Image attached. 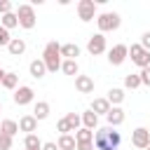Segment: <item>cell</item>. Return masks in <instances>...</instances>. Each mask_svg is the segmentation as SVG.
Returning a JSON list of instances; mask_svg holds the SVG:
<instances>
[{
  "label": "cell",
  "mask_w": 150,
  "mask_h": 150,
  "mask_svg": "<svg viewBox=\"0 0 150 150\" xmlns=\"http://www.w3.org/2000/svg\"><path fill=\"white\" fill-rule=\"evenodd\" d=\"M120 143H122V136H120V131H115L112 127L98 129L96 136H94V148H96V150H117Z\"/></svg>",
  "instance_id": "cell-1"
},
{
  "label": "cell",
  "mask_w": 150,
  "mask_h": 150,
  "mask_svg": "<svg viewBox=\"0 0 150 150\" xmlns=\"http://www.w3.org/2000/svg\"><path fill=\"white\" fill-rule=\"evenodd\" d=\"M42 63L47 68V73H56L61 70V45L59 42H47L45 45V52H42Z\"/></svg>",
  "instance_id": "cell-2"
},
{
  "label": "cell",
  "mask_w": 150,
  "mask_h": 150,
  "mask_svg": "<svg viewBox=\"0 0 150 150\" xmlns=\"http://www.w3.org/2000/svg\"><path fill=\"white\" fill-rule=\"evenodd\" d=\"M122 23L120 14L117 12H103L96 16V26H98V33H110V30H117Z\"/></svg>",
  "instance_id": "cell-3"
},
{
  "label": "cell",
  "mask_w": 150,
  "mask_h": 150,
  "mask_svg": "<svg viewBox=\"0 0 150 150\" xmlns=\"http://www.w3.org/2000/svg\"><path fill=\"white\" fill-rule=\"evenodd\" d=\"M16 19H19V26L21 28H26V30L35 28V9H33V5H19Z\"/></svg>",
  "instance_id": "cell-4"
},
{
  "label": "cell",
  "mask_w": 150,
  "mask_h": 150,
  "mask_svg": "<svg viewBox=\"0 0 150 150\" xmlns=\"http://www.w3.org/2000/svg\"><path fill=\"white\" fill-rule=\"evenodd\" d=\"M129 59H131L141 70L150 66V52H145L141 45H131V47H129Z\"/></svg>",
  "instance_id": "cell-5"
},
{
  "label": "cell",
  "mask_w": 150,
  "mask_h": 150,
  "mask_svg": "<svg viewBox=\"0 0 150 150\" xmlns=\"http://www.w3.org/2000/svg\"><path fill=\"white\" fill-rule=\"evenodd\" d=\"M14 103L16 105H28V103H33V98H35V91H33V87H28V84H21V87H16L14 89Z\"/></svg>",
  "instance_id": "cell-6"
},
{
  "label": "cell",
  "mask_w": 150,
  "mask_h": 150,
  "mask_svg": "<svg viewBox=\"0 0 150 150\" xmlns=\"http://www.w3.org/2000/svg\"><path fill=\"white\" fill-rule=\"evenodd\" d=\"M105 35L103 33H96V35H91L89 40H87V52L91 54V56H98V54H103L105 52Z\"/></svg>",
  "instance_id": "cell-7"
},
{
  "label": "cell",
  "mask_w": 150,
  "mask_h": 150,
  "mask_svg": "<svg viewBox=\"0 0 150 150\" xmlns=\"http://www.w3.org/2000/svg\"><path fill=\"white\" fill-rule=\"evenodd\" d=\"M129 56V47L127 45H115L112 49H108V61L110 66H122Z\"/></svg>",
  "instance_id": "cell-8"
},
{
  "label": "cell",
  "mask_w": 150,
  "mask_h": 150,
  "mask_svg": "<svg viewBox=\"0 0 150 150\" xmlns=\"http://www.w3.org/2000/svg\"><path fill=\"white\" fill-rule=\"evenodd\" d=\"M131 145H134V148L145 150V148L150 145V129H145V127L134 129V131H131Z\"/></svg>",
  "instance_id": "cell-9"
},
{
  "label": "cell",
  "mask_w": 150,
  "mask_h": 150,
  "mask_svg": "<svg viewBox=\"0 0 150 150\" xmlns=\"http://www.w3.org/2000/svg\"><path fill=\"white\" fill-rule=\"evenodd\" d=\"M77 16H80L82 21L96 19V2H94V0H80V2H77Z\"/></svg>",
  "instance_id": "cell-10"
},
{
  "label": "cell",
  "mask_w": 150,
  "mask_h": 150,
  "mask_svg": "<svg viewBox=\"0 0 150 150\" xmlns=\"http://www.w3.org/2000/svg\"><path fill=\"white\" fill-rule=\"evenodd\" d=\"M105 120H108V127H120L122 122H124V110L120 108V105H112L110 110H108V115H105Z\"/></svg>",
  "instance_id": "cell-11"
},
{
  "label": "cell",
  "mask_w": 150,
  "mask_h": 150,
  "mask_svg": "<svg viewBox=\"0 0 150 150\" xmlns=\"http://www.w3.org/2000/svg\"><path fill=\"white\" fill-rule=\"evenodd\" d=\"M75 89H77L80 94H91V91H94V80H91L89 75H77V77H75Z\"/></svg>",
  "instance_id": "cell-12"
},
{
  "label": "cell",
  "mask_w": 150,
  "mask_h": 150,
  "mask_svg": "<svg viewBox=\"0 0 150 150\" xmlns=\"http://www.w3.org/2000/svg\"><path fill=\"white\" fill-rule=\"evenodd\" d=\"M35 129H38V120L33 115H23L19 120V131H26V136L28 134H35Z\"/></svg>",
  "instance_id": "cell-13"
},
{
  "label": "cell",
  "mask_w": 150,
  "mask_h": 150,
  "mask_svg": "<svg viewBox=\"0 0 150 150\" xmlns=\"http://www.w3.org/2000/svg\"><path fill=\"white\" fill-rule=\"evenodd\" d=\"M110 108H112V105L108 103V98H94L89 110H91L94 115H108V110H110Z\"/></svg>",
  "instance_id": "cell-14"
},
{
  "label": "cell",
  "mask_w": 150,
  "mask_h": 150,
  "mask_svg": "<svg viewBox=\"0 0 150 150\" xmlns=\"http://www.w3.org/2000/svg\"><path fill=\"white\" fill-rule=\"evenodd\" d=\"M7 49H9L12 56H21V54L26 52V40H21V38H12L9 45H7Z\"/></svg>",
  "instance_id": "cell-15"
},
{
  "label": "cell",
  "mask_w": 150,
  "mask_h": 150,
  "mask_svg": "<svg viewBox=\"0 0 150 150\" xmlns=\"http://www.w3.org/2000/svg\"><path fill=\"white\" fill-rule=\"evenodd\" d=\"M61 56L68 61H75V56H80V47L75 42H66V45H61Z\"/></svg>",
  "instance_id": "cell-16"
},
{
  "label": "cell",
  "mask_w": 150,
  "mask_h": 150,
  "mask_svg": "<svg viewBox=\"0 0 150 150\" xmlns=\"http://www.w3.org/2000/svg\"><path fill=\"white\" fill-rule=\"evenodd\" d=\"M28 70H30V75H33L35 80H42V77L47 75V68H45V63H42V59H35V61H30V66H28Z\"/></svg>",
  "instance_id": "cell-17"
},
{
  "label": "cell",
  "mask_w": 150,
  "mask_h": 150,
  "mask_svg": "<svg viewBox=\"0 0 150 150\" xmlns=\"http://www.w3.org/2000/svg\"><path fill=\"white\" fill-rule=\"evenodd\" d=\"M80 120H82V127H84V129H89V131H94V129L98 127V115H94L91 110L82 112V115H80Z\"/></svg>",
  "instance_id": "cell-18"
},
{
  "label": "cell",
  "mask_w": 150,
  "mask_h": 150,
  "mask_svg": "<svg viewBox=\"0 0 150 150\" xmlns=\"http://www.w3.org/2000/svg\"><path fill=\"white\" fill-rule=\"evenodd\" d=\"M33 117L40 122V120H47L49 117V103L47 101H38L35 108H33Z\"/></svg>",
  "instance_id": "cell-19"
},
{
  "label": "cell",
  "mask_w": 150,
  "mask_h": 150,
  "mask_svg": "<svg viewBox=\"0 0 150 150\" xmlns=\"http://www.w3.org/2000/svg\"><path fill=\"white\" fill-rule=\"evenodd\" d=\"M56 148H59V150H75V148H77V143H75V136H70V134H63V136H59V141H56Z\"/></svg>",
  "instance_id": "cell-20"
},
{
  "label": "cell",
  "mask_w": 150,
  "mask_h": 150,
  "mask_svg": "<svg viewBox=\"0 0 150 150\" xmlns=\"http://www.w3.org/2000/svg\"><path fill=\"white\" fill-rule=\"evenodd\" d=\"M105 98H108V103H110V105H120V103L124 101V89L112 87V89L108 91V96H105Z\"/></svg>",
  "instance_id": "cell-21"
},
{
  "label": "cell",
  "mask_w": 150,
  "mask_h": 150,
  "mask_svg": "<svg viewBox=\"0 0 150 150\" xmlns=\"http://www.w3.org/2000/svg\"><path fill=\"white\" fill-rule=\"evenodd\" d=\"M23 148L26 150H42V141L38 138V134H28L23 138Z\"/></svg>",
  "instance_id": "cell-22"
},
{
  "label": "cell",
  "mask_w": 150,
  "mask_h": 150,
  "mask_svg": "<svg viewBox=\"0 0 150 150\" xmlns=\"http://www.w3.org/2000/svg\"><path fill=\"white\" fill-rule=\"evenodd\" d=\"M61 70L66 73V75H80V66H77V61H68V59H63L61 61Z\"/></svg>",
  "instance_id": "cell-23"
},
{
  "label": "cell",
  "mask_w": 150,
  "mask_h": 150,
  "mask_svg": "<svg viewBox=\"0 0 150 150\" xmlns=\"http://www.w3.org/2000/svg\"><path fill=\"white\" fill-rule=\"evenodd\" d=\"M0 84H2L5 89H16V84H19V75L9 70V73L2 75V82H0Z\"/></svg>",
  "instance_id": "cell-24"
},
{
  "label": "cell",
  "mask_w": 150,
  "mask_h": 150,
  "mask_svg": "<svg viewBox=\"0 0 150 150\" xmlns=\"http://www.w3.org/2000/svg\"><path fill=\"white\" fill-rule=\"evenodd\" d=\"M0 131H5L7 136L14 138V134L19 131V122H14V120H2V122H0Z\"/></svg>",
  "instance_id": "cell-25"
},
{
  "label": "cell",
  "mask_w": 150,
  "mask_h": 150,
  "mask_svg": "<svg viewBox=\"0 0 150 150\" xmlns=\"http://www.w3.org/2000/svg\"><path fill=\"white\" fill-rule=\"evenodd\" d=\"M91 141H94V131H89L84 127H80L75 131V143H91Z\"/></svg>",
  "instance_id": "cell-26"
},
{
  "label": "cell",
  "mask_w": 150,
  "mask_h": 150,
  "mask_svg": "<svg viewBox=\"0 0 150 150\" xmlns=\"http://www.w3.org/2000/svg\"><path fill=\"white\" fill-rule=\"evenodd\" d=\"M0 26L2 28H14V26H19V19H16V12H9V14H2V19H0Z\"/></svg>",
  "instance_id": "cell-27"
},
{
  "label": "cell",
  "mask_w": 150,
  "mask_h": 150,
  "mask_svg": "<svg viewBox=\"0 0 150 150\" xmlns=\"http://www.w3.org/2000/svg\"><path fill=\"white\" fill-rule=\"evenodd\" d=\"M124 87H127V89H138V87H141V77H138V73H129V75H124Z\"/></svg>",
  "instance_id": "cell-28"
},
{
  "label": "cell",
  "mask_w": 150,
  "mask_h": 150,
  "mask_svg": "<svg viewBox=\"0 0 150 150\" xmlns=\"http://www.w3.org/2000/svg\"><path fill=\"white\" fill-rule=\"evenodd\" d=\"M66 122H68L70 131H77V129L82 127V120H80V115H77V112H68V115H66Z\"/></svg>",
  "instance_id": "cell-29"
},
{
  "label": "cell",
  "mask_w": 150,
  "mask_h": 150,
  "mask_svg": "<svg viewBox=\"0 0 150 150\" xmlns=\"http://www.w3.org/2000/svg\"><path fill=\"white\" fill-rule=\"evenodd\" d=\"M0 150H12V136L0 131Z\"/></svg>",
  "instance_id": "cell-30"
},
{
  "label": "cell",
  "mask_w": 150,
  "mask_h": 150,
  "mask_svg": "<svg viewBox=\"0 0 150 150\" xmlns=\"http://www.w3.org/2000/svg\"><path fill=\"white\" fill-rule=\"evenodd\" d=\"M138 77H141V84L150 87V66H148V68H143V70L138 73Z\"/></svg>",
  "instance_id": "cell-31"
},
{
  "label": "cell",
  "mask_w": 150,
  "mask_h": 150,
  "mask_svg": "<svg viewBox=\"0 0 150 150\" xmlns=\"http://www.w3.org/2000/svg\"><path fill=\"white\" fill-rule=\"evenodd\" d=\"M9 40H12V38H9V30L0 26V47H7V45H9Z\"/></svg>",
  "instance_id": "cell-32"
},
{
  "label": "cell",
  "mask_w": 150,
  "mask_h": 150,
  "mask_svg": "<svg viewBox=\"0 0 150 150\" xmlns=\"http://www.w3.org/2000/svg\"><path fill=\"white\" fill-rule=\"evenodd\" d=\"M56 129L61 131V136H63V134H70V127H68V122H66V117H61V120L56 122Z\"/></svg>",
  "instance_id": "cell-33"
},
{
  "label": "cell",
  "mask_w": 150,
  "mask_h": 150,
  "mask_svg": "<svg viewBox=\"0 0 150 150\" xmlns=\"http://www.w3.org/2000/svg\"><path fill=\"white\" fill-rule=\"evenodd\" d=\"M138 45H141L145 52H150V30H145V33L141 35V42H138Z\"/></svg>",
  "instance_id": "cell-34"
},
{
  "label": "cell",
  "mask_w": 150,
  "mask_h": 150,
  "mask_svg": "<svg viewBox=\"0 0 150 150\" xmlns=\"http://www.w3.org/2000/svg\"><path fill=\"white\" fill-rule=\"evenodd\" d=\"M12 12V2L9 0H0V14H9Z\"/></svg>",
  "instance_id": "cell-35"
},
{
  "label": "cell",
  "mask_w": 150,
  "mask_h": 150,
  "mask_svg": "<svg viewBox=\"0 0 150 150\" xmlns=\"http://www.w3.org/2000/svg\"><path fill=\"white\" fill-rule=\"evenodd\" d=\"M75 150H94V141H91V143H77Z\"/></svg>",
  "instance_id": "cell-36"
},
{
  "label": "cell",
  "mask_w": 150,
  "mask_h": 150,
  "mask_svg": "<svg viewBox=\"0 0 150 150\" xmlns=\"http://www.w3.org/2000/svg\"><path fill=\"white\" fill-rule=\"evenodd\" d=\"M42 150H59V148H56L54 141H49V143H42Z\"/></svg>",
  "instance_id": "cell-37"
},
{
  "label": "cell",
  "mask_w": 150,
  "mask_h": 150,
  "mask_svg": "<svg viewBox=\"0 0 150 150\" xmlns=\"http://www.w3.org/2000/svg\"><path fill=\"white\" fill-rule=\"evenodd\" d=\"M2 75H5V70H2V68H0V82H2Z\"/></svg>",
  "instance_id": "cell-38"
},
{
  "label": "cell",
  "mask_w": 150,
  "mask_h": 150,
  "mask_svg": "<svg viewBox=\"0 0 150 150\" xmlns=\"http://www.w3.org/2000/svg\"><path fill=\"white\" fill-rule=\"evenodd\" d=\"M0 110H2V103H0Z\"/></svg>",
  "instance_id": "cell-39"
},
{
  "label": "cell",
  "mask_w": 150,
  "mask_h": 150,
  "mask_svg": "<svg viewBox=\"0 0 150 150\" xmlns=\"http://www.w3.org/2000/svg\"><path fill=\"white\" fill-rule=\"evenodd\" d=\"M145 150H150V145H148V148H145Z\"/></svg>",
  "instance_id": "cell-40"
}]
</instances>
